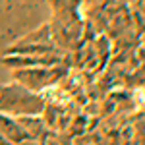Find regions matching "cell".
Listing matches in <instances>:
<instances>
[{
  "mask_svg": "<svg viewBox=\"0 0 145 145\" xmlns=\"http://www.w3.org/2000/svg\"><path fill=\"white\" fill-rule=\"evenodd\" d=\"M4 54H20V56H46V54H56L64 56V52L54 45H12L6 48Z\"/></svg>",
  "mask_w": 145,
  "mask_h": 145,
  "instance_id": "cell-6",
  "label": "cell"
},
{
  "mask_svg": "<svg viewBox=\"0 0 145 145\" xmlns=\"http://www.w3.org/2000/svg\"><path fill=\"white\" fill-rule=\"evenodd\" d=\"M68 68L66 64L56 66H41V68H18L14 70V81L22 83L23 87L41 93V91L52 87L62 78H66Z\"/></svg>",
  "mask_w": 145,
  "mask_h": 145,
  "instance_id": "cell-2",
  "label": "cell"
},
{
  "mask_svg": "<svg viewBox=\"0 0 145 145\" xmlns=\"http://www.w3.org/2000/svg\"><path fill=\"white\" fill-rule=\"evenodd\" d=\"M46 101L41 93L23 87L22 83H0V112L8 116H41Z\"/></svg>",
  "mask_w": 145,
  "mask_h": 145,
  "instance_id": "cell-1",
  "label": "cell"
},
{
  "mask_svg": "<svg viewBox=\"0 0 145 145\" xmlns=\"http://www.w3.org/2000/svg\"><path fill=\"white\" fill-rule=\"evenodd\" d=\"M64 56L56 54H46V56H20V54H4L2 56V64L18 70V68H41V66H56V64H64Z\"/></svg>",
  "mask_w": 145,
  "mask_h": 145,
  "instance_id": "cell-3",
  "label": "cell"
},
{
  "mask_svg": "<svg viewBox=\"0 0 145 145\" xmlns=\"http://www.w3.org/2000/svg\"><path fill=\"white\" fill-rule=\"evenodd\" d=\"M0 135L8 141V145H18L25 139H29L22 130V126L18 124V120L14 116L2 114V112H0Z\"/></svg>",
  "mask_w": 145,
  "mask_h": 145,
  "instance_id": "cell-4",
  "label": "cell"
},
{
  "mask_svg": "<svg viewBox=\"0 0 145 145\" xmlns=\"http://www.w3.org/2000/svg\"><path fill=\"white\" fill-rule=\"evenodd\" d=\"M18 124L22 126V130L25 132V135L29 137V139H33L37 143H45L46 139V124L43 122V118H39V116H18L16 118Z\"/></svg>",
  "mask_w": 145,
  "mask_h": 145,
  "instance_id": "cell-5",
  "label": "cell"
},
{
  "mask_svg": "<svg viewBox=\"0 0 145 145\" xmlns=\"http://www.w3.org/2000/svg\"><path fill=\"white\" fill-rule=\"evenodd\" d=\"M18 45H52V37H50V25H41L39 29L31 31L29 35L22 37L18 41Z\"/></svg>",
  "mask_w": 145,
  "mask_h": 145,
  "instance_id": "cell-7",
  "label": "cell"
},
{
  "mask_svg": "<svg viewBox=\"0 0 145 145\" xmlns=\"http://www.w3.org/2000/svg\"><path fill=\"white\" fill-rule=\"evenodd\" d=\"M0 145H8V141H6V139H4L2 135H0Z\"/></svg>",
  "mask_w": 145,
  "mask_h": 145,
  "instance_id": "cell-8",
  "label": "cell"
}]
</instances>
